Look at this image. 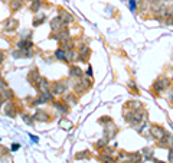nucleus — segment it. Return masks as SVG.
Masks as SVG:
<instances>
[{"label":"nucleus","mask_w":173,"mask_h":163,"mask_svg":"<svg viewBox=\"0 0 173 163\" xmlns=\"http://www.w3.org/2000/svg\"><path fill=\"white\" fill-rule=\"evenodd\" d=\"M169 87H170V80L167 77H160L153 84V90H156L157 92H163L167 90Z\"/></svg>","instance_id":"1"},{"label":"nucleus","mask_w":173,"mask_h":163,"mask_svg":"<svg viewBox=\"0 0 173 163\" xmlns=\"http://www.w3.org/2000/svg\"><path fill=\"white\" fill-rule=\"evenodd\" d=\"M52 94H64L66 91V82L64 81H55L53 84H51L49 87Z\"/></svg>","instance_id":"2"},{"label":"nucleus","mask_w":173,"mask_h":163,"mask_svg":"<svg viewBox=\"0 0 173 163\" xmlns=\"http://www.w3.org/2000/svg\"><path fill=\"white\" fill-rule=\"evenodd\" d=\"M33 85L36 87V90L39 92H46L49 91V87H51V84H49V81H48L46 78H37V81L33 84Z\"/></svg>","instance_id":"3"},{"label":"nucleus","mask_w":173,"mask_h":163,"mask_svg":"<svg viewBox=\"0 0 173 163\" xmlns=\"http://www.w3.org/2000/svg\"><path fill=\"white\" fill-rule=\"evenodd\" d=\"M117 133H118V129L114 124H111V123L104 127V139L111 140V139H114V137H116V134H117Z\"/></svg>","instance_id":"4"},{"label":"nucleus","mask_w":173,"mask_h":163,"mask_svg":"<svg viewBox=\"0 0 173 163\" xmlns=\"http://www.w3.org/2000/svg\"><path fill=\"white\" fill-rule=\"evenodd\" d=\"M146 118H147V113L143 111V108H141V110H139V111H134V115H133V120H131L130 124L137 126V124H140L141 121H144Z\"/></svg>","instance_id":"5"},{"label":"nucleus","mask_w":173,"mask_h":163,"mask_svg":"<svg viewBox=\"0 0 173 163\" xmlns=\"http://www.w3.org/2000/svg\"><path fill=\"white\" fill-rule=\"evenodd\" d=\"M150 134L155 137V140H160L166 134V131H164V129L162 126H151L150 127Z\"/></svg>","instance_id":"6"},{"label":"nucleus","mask_w":173,"mask_h":163,"mask_svg":"<svg viewBox=\"0 0 173 163\" xmlns=\"http://www.w3.org/2000/svg\"><path fill=\"white\" fill-rule=\"evenodd\" d=\"M66 25L65 22L59 17V16H56V17H53V19L51 20V29L52 30H55V32H59V30H62V29L65 28Z\"/></svg>","instance_id":"7"},{"label":"nucleus","mask_w":173,"mask_h":163,"mask_svg":"<svg viewBox=\"0 0 173 163\" xmlns=\"http://www.w3.org/2000/svg\"><path fill=\"white\" fill-rule=\"evenodd\" d=\"M167 14H169V9H167V6H157L156 7V19H160V20H163L167 17Z\"/></svg>","instance_id":"8"},{"label":"nucleus","mask_w":173,"mask_h":163,"mask_svg":"<svg viewBox=\"0 0 173 163\" xmlns=\"http://www.w3.org/2000/svg\"><path fill=\"white\" fill-rule=\"evenodd\" d=\"M5 114L9 115V117H14V115H16V106H14V103H12V101H7V103H6Z\"/></svg>","instance_id":"9"},{"label":"nucleus","mask_w":173,"mask_h":163,"mask_svg":"<svg viewBox=\"0 0 173 163\" xmlns=\"http://www.w3.org/2000/svg\"><path fill=\"white\" fill-rule=\"evenodd\" d=\"M3 23H5V29H6V30H7V32H12V30H14V29L18 28L19 22L16 19H13V17H10V19L5 20Z\"/></svg>","instance_id":"10"},{"label":"nucleus","mask_w":173,"mask_h":163,"mask_svg":"<svg viewBox=\"0 0 173 163\" xmlns=\"http://www.w3.org/2000/svg\"><path fill=\"white\" fill-rule=\"evenodd\" d=\"M33 52L30 49H19V51H14L13 52V56L14 58H29L32 56Z\"/></svg>","instance_id":"11"},{"label":"nucleus","mask_w":173,"mask_h":163,"mask_svg":"<svg viewBox=\"0 0 173 163\" xmlns=\"http://www.w3.org/2000/svg\"><path fill=\"white\" fill-rule=\"evenodd\" d=\"M33 118H35V120H37V121H42V123L51 120V117L48 115L46 111H36V114L33 115Z\"/></svg>","instance_id":"12"},{"label":"nucleus","mask_w":173,"mask_h":163,"mask_svg":"<svg viewBox=\"0 0 173 163\" xmlns=\"http://www.w3.org/2000/svg\"><path fill=\"white\" fill-rule=\"evenodd\" d=\"M69 75L72 78H78V80H80L81 77H84V72L81 71L80 67H75V65H72V67H71V69H69Z\"/></svg>","instance_id":"13"},{"label":"nucleus","mask_w":173,"mask_h":163,"mask_svg":"<svg viewBox=\"0 0 173 163\" xmlns=\"http://www.w3.org/2000/svg\"><path fill=\"white\" fill-rule=\"evenodd\" d=\"M127 108H130L131 111H139L143 108V104L140 101H128L127 103Z\"/></svg>","instance_id":"14"},{"label":"nucleus","mask_w":173,"mask_h":163,"mask_svg":"<svg viewBox=\"0 0 173 163\" xmlns=\"http://www.w3.org/2000/svg\"><path fill=\"white\" fill-rule=\"evenodd\" d=\"M37 78H39V71H37L36 68H33L32 71L28 74V81L30 82V84H35V82L37 81Z\"/></svg>","instance_id":"15"},{"label":"nucleus","mask_w":173,"mask_h":163,"mask_svg":"<svg viewBox=\"0 0 173 163\" xmlns=\"http://www.w3.org/2000/svg\"><path fill=\"white\" fill-rule=\"evenodd\" d=\"M141 157L144 160H149V159H153V149L151 147H144V149L140 152Z\"/></svg>","instance_id":"16"},{"label":"nucleus","mask_w":173,"mask_h":163,"mask_svg":"<svg viewBox=\"0 0 173 163\" xmlns=\"http://www.w3.org/2000/svg\"><path fill=\"white\" fill-rule=\"evenodd\" d=\"M23 6V0H10V9L12 12H18L19 9H22Z\"/></svg>","instance_id":"17"},{"label":"nucleus","mask_w":173,"mask_h":163,"mask_svg":"<svg viewBox=\"0 0 173 163\" xmlns=\"http://www.w3.org/2000/svg\"><path fill=\"white\" fill-rule=\"evenodd\" d=\"M59 17H61V19L65 22V25L71 23V22L74 20V17H72V16H71V14L68 13L66 10H61V14H59Z\"/></svg>","instance_id":"18"},{"label":"nucleus","mask_w":173,"mask_h":163,"mask_svg":"<svg viewBox=\"0 0 173 163\" xmlns=\"http://www.w3.org/2000/svg\"><path fill=\"white\" fill-rule=\"evenodd\" d=\"M33 43L29 41V39H25V41H20V42L18 43V48L19 49H32Z\"/></svg>","instance_id":"19"},{"label":"nucleus","mask_w":173,"mask_h":163,"mask_svg":"<svg viewBox=\"0 0 173 163\" xmlns=\"http://www.w3.org/2000/svg\"><path fill=\"white\" fill-rule=\"evenodd\" d=\"M53 107H55L56 110L61 111L62 114H66V113H68V110H69V108H68V106H66V104H64V103H53Z\"/></svg>","instance_id":"20"},{"label":"nucleus","mask_w":173,"mask_h":163,"mask_svg":"<svg viewBox=\"0 0 173 163\" xmlns=\"http://www.w3.org/2000/svg\"><path fill=\"white\" fill-rule=\"evenodd\" d=\"M74 91L77 92V94H80V95H81V94H84V92L87 91V90H85L84 85H82V84H81L80 81H77V82L74 84Z\"/></svg>","instance_id":"21"},{"label":"nucleus","mask_w":173,"mask_h":163,"mask_svg":"<svg viewBox=\"0 0 173 163\" xmlns=\"http://www.w3.org/2000/svg\"><path fill=\"white\" fill-rule=\"evenodd\" d=\"M64 100H65V104H66V106H72V104H77V97H75V94H68V95H66Z\"/></svg>","instance_id":"22"},{"label":"nucleus","mask_w":173,"mask_h":163,"mask_svg":"<svg viewBox=\"0 0 173 163\" xmlns=\"http://www.w3.org/2000/svg\"><path fill=\"white\" fill-rule=\"evenodd\" d=\"M55 56H56V59H59V61H65L66 62V52H65V49H58L55 52Z\"/></svg>","instance_id":"23"},{"label":"nucleus","mask_w":173,"mask_h":163,"mask_svg":"<svg viewBox=\"0 0 173 163\" xmlns=\"http://www.w3.org/2000/svg\"><path fill=\"white\" fill-rule=\"evenodd\" d=\"M81 84L84 85L85 90H88V88H91V85H92V81H91V78H87V77H81Z\"/></svg>","instance_id":"24"},{"label":"nucleus","mask_w":173,"mask_h":163,"mask_svg":"<svg viewBox=\"0 0 173 163\" xmlns=\"http://www.w3.org/2000/svg\"><path fill=\"white\" fill-rule=\"evenodd\" d=\"M118 160H120L121 163L130 162V153H126V152H120V154H118Z\"/></svg>","instance_id":"25"},{"label":"nucleus","mask_w":173,"mask_h":163,"mask_svg":"<svg viewBox=\"0 0 173 163\" xmlns=\"http://www.w3.org/2000/svg\"><path fill=\"white\" fill-rule=\"evenodd\" d=\"M2 92H3V94H2V97H3V98H6V100H12V98L14 97L13 91H12V90H9V88H5Z\"/></svg>","instance_id":"26"},{"label":"nucleus","mask_w":173,"mask_h":163,"mask_svg":"<svg viewBox=\"0 0 173 163\" xmlns=\"http://www.w3.org/2000/svg\"><path fill=\"white\" fill-rule=\"evenodd\" d=\"M39 9H41V0H32V3H30V10H32L33 13H36Z\"/></svg>","instance_id":"27"},{"label":"nucleus","mask_w":173,"mask_h":163,"mask_svg":"<svg viewBox=\"0 0 173 163\" xmlns=\"http://www.w3.org/2000/svg\"><path fill=\"white\" fill-rule=\"evenodd\" d=\"M133 115H134V111H124V120L127 121V123H128V124H130L131 123V120H133Z\"/></svg>","instance_id":"28"},{"label":"nucleus","mask_w":173,"mask_h":163,"mask_svg":"<svg viewBox=\"0 0 173 163\" xmlns=\"http://www.w3.org/2000/svg\"><path fill=\"white\" fill-rule=\"evenodd\" d=\"M100 157H101L103 163H116V160H114V159H112L110 154H101Z\"/></svg>","instance_id":"29"},{"label":"nucleus","mask_w":173,"mask_h":163,"mask_svg":"<svg viewBox=\"0 0 173 163\" xmlns=\"http://www.w3.org/2000/svg\"><path fill=\"white\" fill-rule=\"evenodd\" d=\"M43 20H45V14H41V16L35 17V20H33V26H39V25H42Z\"/></svg>","instance_id":"30"},{"label":"nucleus","mask_w":173,"mask_h":163,"mask_svg":"<svg viewBox=\"0 0 173 163\" xmlns=\"http://www.w3.org/2000/svg\"><path fill=\"white\" fill-rule=\"evenodd\" d=\"M88 56H89V49L85 51V52H80V59L82 62H87V61H88Z\"/></svg>","instance_id":"31"},{"label":"nucleus","mask_w":173,"mask_h":163,"mask_svg":"<svg viewBox=\"0 0 173 163\" xmlns=\"http://www.w3.org/2000/svg\"><path fill=\"white\" fill-rule=\"evenodd\" d=\"M107 142H108L107 139H101L100 142H97V143H95V147H98V149H103V147H105V146H107Z\"/></svg>","instance_id":"32"},{"label":"nucleus","mask_w":173,"mask_h":163,"mask_svg":"<svg viewBox=\"0 0 173 163\" xmlns=\"http://www.w3.org/2000/svg\"><path fill=\"white\" fill-rule=\"evenodd\" d=\"M89 156H91V154H89V152H87V150H85V152H82V153H77V154H75V159H78V160H80V159H84V157H89Z\"/></svg>","instance_id":"33"},{"label":"nucleus","mask_w":173,"mask_h":163,"mask_svg":"<svg viewBox=\"0 0 173 163\" xmlns=\"http://www.w3.org/2000/svg\"><path fill=\"white\" fill-rule=\"evenodd\" d=\"M22 118H23V121L26 123V124H29V126H32V124H33V118L30 117V115L28 117V114H23V115H22Z\"/></svg>","instance_id":"34"},{"label":"nucleus","mask_w":173,"mask_h":163,"mask_svg":"<svg viewBox=\"0 0 173 163\" xmlns=\"http://www.w3.org/2000/svg\"><path fill=\"white\" fill-rule=\"evenodd\" d=\"M166 23L167 25H173V10H170L169 12V14H167V17H166Z\"/></svg>","instance_id":"35"},{"label":"nucleus","mask_w":173,"mask_h":163,"mask_svg":"<svg viewBox=\"0 0 173 163\" xmlns=\"http://www.w3.org/2000/svg\"><path fill=\"white\" fill-rule=\"evenodd\" d=\"M111 117H103V118H100V120H98V123H100V124H101V126H105V123H111Z\"/></svg>","instance_id":"36"},{"label":"nucleus","mask_w":173,"mask_h":163,"mask_svg":"<svg viewBox=\"0 0 173 163\" xmlns=\"http://www.w3.org/2000/svg\"><path fill=\"white\" fill-rule=\"evenodd\" d=\"M162 2H163V0H149V3H150L151 6H153V7H155V6L157 7V6H159L160 3H162Z\"/></svg>","instance_id":"37"},{"label":"nucleus","mask_w":173,"mask_h":163,"mask_svg":"<svg viewBox=\"0 0 173 163\" xmlns=\"http://www.w3.org/2000/svg\"><path fill=\"white\" fill-rule=\"evenodd\" d=\"M112 153H114V149H111V147H107V146L104 147V154H110V156H111Z\"/></svg>","instance_id":"38"},{"label":"nucleus","mask_w":173,"mask_h":163,"mask_svg":"<svg viewBox=\"0 0 173 163\" xmlns=\"http://www.w3.org/2000/svg\"><path fill=\"white\" fill-rule=\"evenodd\" d=\"M169 163H173V147L169 149Z\"/></svg>","instance_id":"39"},{"label":"nucleus","mask_w":173,"mask_h":163,"mask_svg":"<svg viewBox=\"0 0 173 163\" xmlns=\"http://www.w3.org/2000/svg\"><path fill=\"white\" fill-rule=\"evenodd\" d=\"M136 7H137V5H136V0H130V9L134 12L136 10Z\"/></svg>","instance_id":"40"},{"label":"nucleus","mask_w":173,"mask_h":163,"mask_svg":"<svg viewBox=\"0 0 173 163\" xmlns=\"http://www.w3.org/2000/svg\"><path fill=\"white\" fill-rule=\"evenodd\" d=\"M170 147H173V136L169 134V149Z\"/></svg>","instance_id":"41"},{"label":"nucleus","mask_w":173,"mask_h":163,"mask_svg":"<svg viewBox=\"0 0 173 163\" xmlns=\"http://www.w3.org/2000/svg\"><path fill=\"white\" fill-rule=\"evenodd\" d=\"M169 100H170V101L173 103V88L170 90V92H169Z\"/></svg>","instance_id":"42"},{"label":"nucleus","mask_w":173,"mask_h":163,"mask_svg":"<svg viewBox=\"0 0 173 163\" xmlns=\"http://www.w3.org/2000/svg\"><path fill=\"white\" fill-rule=\"evenodd\" d=\"M3 59H5V53H3L2 51H0V64L3 62Z\"/></svg>","instance_id":"43"},{"label":"nucleus","mask_w":173,"mask_h":163,"mask_svg":"<svg viewBox=\"0 0 173 163\" xmlns=\"http://www.w3.org/2000/svg\"><path fill=\"white\" fill-rule=\"evenodd\" d=\"M19 147H20V146H19V144H16V143H14L13 146H12V149H13V150H18Z\"/></svg>","instance_id":"44"},{"label":"nucleus","mask_w":173,"mask_h":163,"mask_svg":"<svg viewBox=\"0 0 173 163\" xmlns=\"http://www.w3.org/2000/svg\"><path fill=\"white\" fill-rule=\"evenodd\" d=\"M155 163H164V162H162V160H159V159H151Z\"/></svg>","instance_id":"45"},{"label":"nucleus","mask_w":173,"mask_h":163,"mask_svg":"<svg viewBox=\"0 0 173 163\" xmlns=\"http://www.w3.org/2000/svg\"><path fill=\"white\" fill-rule=\"evenodd\" d=\"M30 139H32L33 142H37V137H36V136H30Z\"/></svg>","instance_id":"46"},{"label":"nucleus","mask_w":173,"mask_h":163,"mask_svg":"<svg viewBox=\"0 0 173 163\" xmlns=\"http://www.w3.org/2000/svg\"><path fill=\"white\" fill-rule=\"evenodd\" d=\"M3 104V97H2V94H0V106Z\"/></svg>","instance_id":"47"}]
</instances>
